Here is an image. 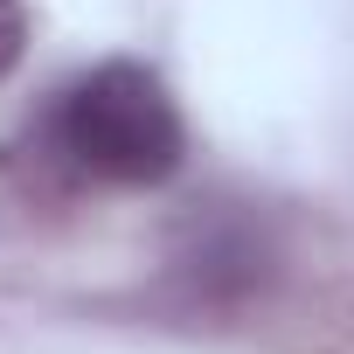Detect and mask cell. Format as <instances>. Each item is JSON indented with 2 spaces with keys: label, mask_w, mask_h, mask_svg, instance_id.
<instances>
[{
  "label": "cell",
  "mask_w": 354,
  "mask_h": 354,
  "mask_svg": "<svg viewBox=\"0 0 354 354\" xmlns=\"http://www.w3.org/2000/svg\"><path fill=\"white\" fill-rule=\"evenodd\" d=\"M28 139L70 188H160L188 160L181 104L146 63H97L70 77L28 125Z\"/></svg>",
  "instance_id": "6da1fadb"
},
{
  "label": "cell",
  "mask_w": 354,
  "mask_h": 354,
  "mask_svg": "<svg viewBox=\"0 0 354 354\" xmlns=\"http://www.w3.org/2000/svg\"><path fill=\"white\" fill-rule=\"evenodd\" d=\"M28 49V15H21V0H0V77H8Z\"/></svg>",
  "instance_id": "7a4b0ae2"
}]
</instances>
